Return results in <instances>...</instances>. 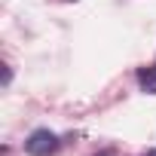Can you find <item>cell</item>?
Returning <instances> with one entry per match:
<instances>
[{
    "label": "cell",
    "instance_id": "277c9868",
    "mask_svg": "<svg viewBox=\"0 0 156 156\" xmlns=\"http://www.w3.org/2000/svg\"><path fill=\"white\" fill-rule=\"evenodd\" d=\"M67 3H73V0H67Z\"/></svg>",
    "mask_w": 156,
    "mask_h": 156
},
{
    "label": "cell",
    "instance_id": "6da1fadb",
    "mask_svg": "<svg viewBox=\"0 0 156 156\" xmlns=\"http://www.w3.org/2000/svg\"><path fill=\"white\" fill-rule=\"evenodd\" d=\"M61 147V138L49 129H34L25 141V153L28 156H55Z\"/></svg>",
    "mask_w": 156,
    "mask_h": 156
},
{
    "label": "cell",
    "instance_id": "3957f363",
    "mask_svg": "<svg viewBox=\"0 0 156 156\" xmlns=\"http://www.w3.org/2000/svg\"><path fill=\"white\" fill-rule=\"evenodd\" d=\"M141 156H156V147H150L147 153H141Z\"/></svg>",
    "mask_w": 156,
    "mask_h": 156
},
{
    "label": "cell",
    "instance_id": "7a4b0ae2",
    "mask_svg": "<svg viewBox=\"0 0 156 156\" xmlns=\"http://www.w3.org/2000/svg\"><path fill=\"white\" fill-rule=\"evenodd\" d=\"M138 80H141V86H144L147 92H156V61H153V67L138 70Z\"/></svg>",
    "mask_w": 156,
    "mask_h": 156
}]
</instances>
